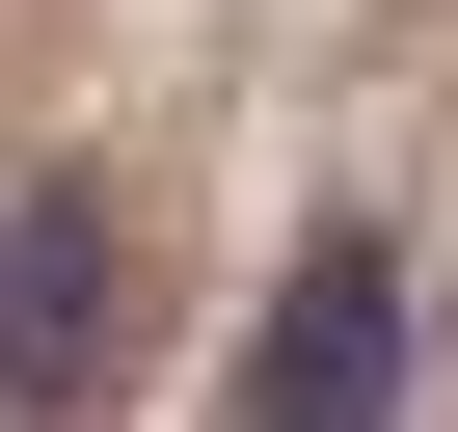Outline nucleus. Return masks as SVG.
Wrapping results in <instances>:
<instances>
[{
	"label": "nucleus",
	"mask_w": 458,
	"mask_h": 432,
	"mask_svg": "<svg viewBox=\"0 0 458 432\" xmlns=\"http://www.w3.org/2000/svg\"><path fill=\"white\" fill-rule=\"evenodd\" d=\"M404 405V271L377 244H297L270 324H243V432H377Z\"/></svg>",
	"instance_id": "obj_1"
},
{
	"label": "nucleus",
	"mask_w": 458,
	"mask_h": 432,
	"mask_svg": "<svg viewBox=\"0 0 458 432\" xmlns=\"http://www.w3.org/2000/svg\"><path fill=\"white\" fill-rule=\"evenodd\" d=\"M0 405H108V189H0Z\"/></svg>",
	"instance_id": "obj_2"
}]
</instances>
